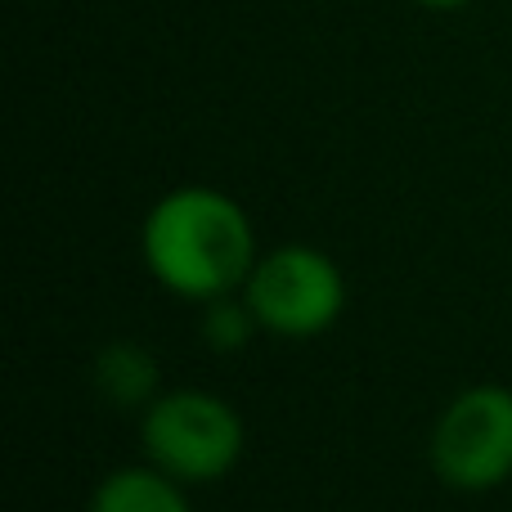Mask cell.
Here are the masks:
<instances>
[{
    "mask_svg": "<svg viewBox=\"0 0 512 512\" xmlns=\"http://www.w3.org/2000/svg\"><path fill=\"white\" fill-rule=\"evenodd\" d=\"M239 292L252 306L261 333L279 342L324 337L346 310L342 265L310 243H283V248L261 252Z\"/></svg>",
    "mask_w": 512,
    "mask_h": 512,
    "instance_id": "3",
    "label": "cell"
},
{
    "mask_svg": "<svg viewBox=\"0 0 512 512\" xmlns=\"http://www.w3.org/2000/svg\"><path fill=\"white\" fill-rule=\"evenodd\" d=\"M261 333L252 306L243 301V292H230V297L203 301V315H198V337H203L207 351L216 355H239L248 351V342Z\"/></svg>",
    "mask_w": 512,
    "mask_h": 512,
    "instance_id": "7",
    "label": "cell"
},
{
    "mask_svg": "<svg viewBox=\"0 0 512 512\" xmlns=\"http://www.w3.org/2000/svg\"><path fill=\"white\" fill-rule=\"evenodd\" d=\"M140 450L180 486H216L243 463L248 423L216 391L176 387L140 414Z\"/></svg>",
    "mask_w": 512,
    "mask_h": 512,
    "instance_id": "2",
    "label": "cell"
},
{
    "mask_svg": "<svg viewBox=\"0 0 512 512\" xmlns=\"http://www.w3.org/2000/svg\"><path fill=\"white\" fill-rule=\"evenodd\" d=\"M414 5L436 9V14H450V9H463V5H472V0H414Z\"/></svg>",
    "mask_w": 512,
    "mask_h": 512,
    "instance_id": "8",
    "label": "cell"
},
{
    "mask_svg": "<svg viewBox=\"0 0 512 512\" xmlns=\"http://www.w3.org/2000/svg\"><path fill=\"white\" fill-rule=\"evenodd\" d=\"M256 256L248 207L216 185H176L140 221V261L162 292L180 301H216L243 288Z\"/></svg>",
    "mask_w": 512,
    "mask_h": 512,
    "instance_id": "1",
    "label": "cell"
},
{
    "mask_svg": "<svg viewBox=\"0 0 512 512\" xmlns=\"http://www.w3.org/2000/svg\"><path fill=\"white\" fill-rule=\"evenodd\" d=\"M427 463L459 495H490L512 477V387L472 382L436 414Z\"/></svg>",
    "mask_w": 512,
    "mask_h": 512,
    "instance_id": "4",
    "label": "cell"
},
{
    "mask_svg": "<svg viewBox=\"0 0 512 512\" xmlns=\"http://www.w3.org/2000/svg\"><path fill=\"white\" fill-rule=\"evenodd\" d=\"M86 512H194V504H189V486L144 459L99 477Z\"/></svg>",
    "mask_w": 512,
    "mask_h": 512,
    "instance_id": "6",
    "label": "cell"
},
{
    "mask_svg": "<svg viewBox=\"0 0 512 512\" xmlns=\"http://www.w3.org/2000/svg\"><path fill=\"white\" fill-rule=\"evenodd\" d=\"M90 387L104 405L126 409V414H144L153 400L162 396V364L135 337H117L104 342L90 360Z\"/></svg>",
    "mask_w": 512,
    "mask_h": 512,
    "instance_id": "5",
    "label": "cell"
}]
</instances>
